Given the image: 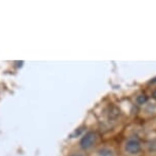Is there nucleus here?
Here are the masks:
<instances>
[{"mask_svg": "<svg viewBox=\"0 0 156 156\" xmlns=\"http://www.w3.org/2000/svg\"><path fill=\"white\" fill-rule=\"evenodd\" d=\"M95 141H96V134L94 132H89V133H87L81 139L80 145L83 149H89L94 145Z\"/></svg>", "mask_w": 156, "mask_h": 156, "instance_id": "nucleus-1", "label": "nucleus"}, {"mask_svg": "<svg viewBox=\"0 0 156 156\" xmlns=\"http://www.w3.org/2000/svg\"><path fill=\"white\" fill-rule=\"evenodd\" d=\"M125 149L131 154H137L141 150V143L137 139H129L126 142Z\"/></svg>", "mask_w": 156, "mask_h": 156, "instance_id": "nucleus-2", "label": "nucleus"}, {"mask_svg": "<svg viewBox=\"0 0 156 156\" xmlns=\"http://www.w3.org/2000/svg\"><path fill=\"white\" fill-rule=\"evenodd\" d=\"M147 100H148V97H147L145 94H141V95L137 97V102H138V104H140V105L145 104L147 102Z\"/></svg>", "mask_w": 156, "mask_h": 156, "instance_id": "nucleus-3", "label": "nucleus"}, {"mask_svg": "<svg viewBox=\"0 0 156 156\" xmlns=\"http://www.w3.org/2000/svg\"><path fill=\"white\" fill-rule=\"evenodd\" d=\"M152 96H153V97H154V98L156 99V90L154 91V92H153V94H152Z\"/></svg>", "mask_w": 156, "mask_h": 156, "instance_id": "nucleus-4", "label": "nucleus"}, {"mask_svg": "<svg viewBox=\"0 0 156 156\" xmlns=\"http://www.w3.org/2000/svg\"><path fill=\"white\" fill-rule=\"evenodd\" d=\"M79 156H81V155H79Z\"/></svg>", "mask_w": 156, "mask_h": 156, "instance_id": "nucleus-5", "label": "nucleus"}]
</instances>
